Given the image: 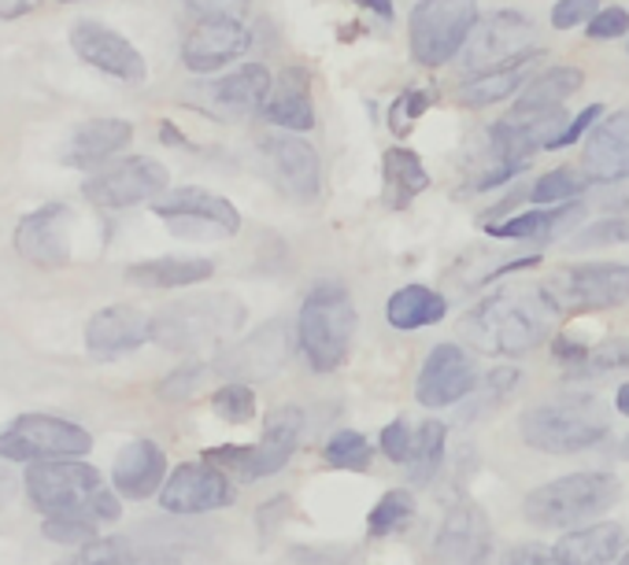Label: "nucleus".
Returning a JSON list of instances; mask_svg holds the SVG:
<instances>
[{
    "instance_id": "nucleus-25",
    "label": "nucleus",
    "mask_w": 629,
    "mask_h": 565,
    "mask_svg": "<svg viewBox=\"0 0 629 565\" xmlns=\"http://www.w3.org/2000/svg\"><path fill=\"white\" fill-rule=\"evenodd\" d=\"M149 340H152V318L130 304L101 307L85 321V348L97 359H119V355L145 348Z\"/></svg>"
},
{
    "instance_id": "nucleus-50",
    "label": "nucleus",
    "mask_w": 629,
    "mask_h": 565,
    "mask_svg": "<svg viewBox=\"0 0 629 565\" xmlns=\"http://www.w3.org/2000/svg\"><path fill=\"white\" fill-rule=\"evenodd\" d=\"M600 8H603L600 0H556L548 22H551V30H578V27H589V19Z\"/></svg>"
},
{
    "instance_id": "nucleus-63",
    "label": "nucleus",
    "mask_w": 629,
    "mask_h": 565,
    "mask_svg": "<svg viewBox=\"0 0 629 565\" xmlns=\"http://www.w3.org/2000/svg\"><path fill=\"white\" fill-rule=\"evenodd\" d=\"M626 52H629V41H626Z\"/></svg>"
},
{
    "instance_id": "nucleus-23",
    "label": "nucleus",
    "mask_w": 629,
    "mask_h": 565,
    "mask_svg": "<svg viewBox=\"0 0 629 565\" xmlns=\"http://www.w3.org/2000/svg\"><path fill=\"white\" fill-rule=\"evenodd\" d=\"M540 63H545V49H529L523 55H515V60L489 66V71H474L456 85V100L470 111L507 104V100L523 93V85L540 71Z\"/></svg>"
},
{
    "instance_id": "nucleus-48",
    "label": "nucleus",
    "mask_w": 629,
    "mask_h": 565,
    "mask_svg": "<svg viewBox=\"0 0 629 565\" xmlns=\"http://www.w3.org/2000/svg\"><path fill=\"white\" fill-rule=\"evenodd\" d=\"M378 448L393 465H407V459H412V448H415V425L407 418H393L389 425L382 429Z\"/></svg>"
},
{
    "instance_id": "nucleus-31",
    "label": "nucleus",
    "mask_w": 629,
    "mask_h": 565,
    "mask_svg": "<svg viewBox=\"0 0 629 565\" xmlns=\"http://www.w3.org/2000/svg\"><path fill=\"white\" fill-rule=\"evenodd\" d=\"M168 481V454L156 440H134L119 451L112 465V487L123 499H152Z\"/></svg>"
},
{
    "instance_id": "nucleus-52",
    "label": "nucleus",
    "mask_w": 629,
    "mask_h": 565,
    "mask_svg": "<svg viewBox=\"0 0 629 565\" xmlns=\"http://www.w3.org/2000/svg\"><path fill=\"white\" fill-rule=\"evenodd\" d=\"M540 266V251H529V255H511V259H504L500 263H493V266H485V270L474 277V285H496V281H504V277H515V274H526V270H537Z\"/></svg>"
},
{
    "instance_id": "nucleus-56",
    "label": "nucleus",
    "mask_w": 629,
    "mask_h": 565,
    "mask_svg": "<svg viewBox=\"0 0 629 565\" xmlns=\"http://www.w3.org/2000/svg\"><path fill=\"white\" fill-rule=\"evenodd\" d=\"M352 4L356 8H363V11H371L374 19H382V22H393V0H352Z\"/></svg>"
},
{
    "instance_id": "nucleus-54",
    "label": "nucleus",
    "mask_w": 629,
    "mask_h": 565,
    "mask_svg": "<svg viewBox=\"0 0 629 565\" xmlns=\"http://www.w3.org/2000/svg\"><path fill=\"white\" fill-rule=\"evenodd\" d=\"M504 565H562V562L556 547H545V543H515L504 554Z\"/></svg>"
},
{
    "instance_id": "nucleus-13",
    "label": "nucleus",
    "mask_w": 629,
    "mask_h": 565,
    "mask_svg": "<svg viewBox=\"0 0 629 565\" xmlns=\"http://www.w3.org/2000/svg\"><path fill=\"white\" fill-rule=\"evenodd\" d=\"M478 381H481V373H478V366H474V355L467 343L445 340V343H434L423 359V366H418L415 399L426 410L463 407L474 396Z\"/></svg>"
},
{
    "instance_id": "nucleus-7",
    "label": "nucleus",
    "mask_w": 629,
    "mask_h": 565,
    "mask_svg": "<svg viewBox=\"0 0 629 565\" xmlns=\"http://www.w3.org/2000/svg\"><path fill=\"white\" fill-rule=\"evenodd\" d=\"M304 410L282 403L263 421V436L256 443H219V448L204 451V459L226 470L234 481H263V476H274L290 465L296 448L304 443Z\"/></svg>"
},
{
    "instance_id": "nucleus-11",
    "label": "nucleus",
    "mask_w": 629,
    "mask_h": 565,
    "mask_svg": "<svg viewBox=\"0 0 629 565\" xmlns=\"http://www.w3.org/2000/svg\"><path fill=\"white\" fill-rule=\"evenodd\" d=\"M256 152L278 193L290 196L293 204H315L323 196V160L304 133L267 130L256 137Z\"/></svg>"
},
{
    "instance_id": "nucleus-47",
    "label": "nucleus",
    "mask_w": 629,
    "mask_h": 565,
    "mask_svg": "<svg viewBox=\"0 0 629 565\" xmlns=\"http://www.w3.org/2000/svg\"><path fill=\"white\" fill-rule=\"evenodd\" d=\"M97 528L93 521L85 517H45L41 521V536L52 540V543H68V547H82V543L97 540Z\"/></svg>"
},
{
    "instance_id": "nucleus-46",
    "label": "nucleus",
    "mask_w": 629,
    "mask_h": 565,
    "mask_svg": "<svg viewBox=\"0 0 629 565\" xmlns=\"http://www.w3.org/2000/svg\"><path fill=\"white\" fill-rule=\"evenodd\" d=\"M134 558V551H130V543L123 536H108V540H90L82 543L79 554L68 562V565H130Z\"/></svg>"
},
{
    "instance_id": "nucleus-14",
    "label": "nucleus",
    "mask_w": 629,
    "mask_h": 565,
    "mask_svg": "<svg viewBox=\"0 0 629 565\" xmlns=\"http://www.w3.org/2000/svg\"><path fill=\"white\" fill-rule=\"evenodd\" d=\"M152 215L182 237H234L241 229V210L226 196L196 185L168 188L160 199H152Z\"/></svg>"
},
{
    "instance_id": "nucleus-12",
    "label": "nucleus",
    "mask_w": 629,
    "mask_h": 565,
    "mask_svg": "<svg viewBox=\"0 0 629 565\" xmlns=\"http://www.w3.org/2000/svg\"><path fill=\"white\" fill-rule=\"evenodd\" d=\"M171 188V174L160 160L149 155H130V160L108 163L97 174H90L82 182V196L93 207L104 210H123L138 204H152Z\"/></svg>"
},
{
    "instance_id": "nucleus-26",
    "label": "nucleus",
    "mask_w": 629,
    "mask_h": 565,
    "mask_svg": "<svg viewBox=\"0 0 629 565\" xmlns=\"http://www.w3.org/2000/svg\"><path fill=\"white\" fill-rule=\"evenodd\" d=\"M585 85V71L574 63H551L523 85V93L515 96V104L507 107L511 122H537L548 119L556 111H567V100Z\"/></svg>"
},
{
    "instance_id": "nucleus-28",
    "label": "nucleus",
    "mask_w": 629,
    "mask_h": 565,
    "mask_svg": "<svg viewBox=\"0 0 629 565\" xmlns=\"http://www.w3.org/2000/svg\"><path fill=\"white\" fill-rule=\"evenodd\" d=\"M260 119L274 130L290 133H312L315 130V100H312V78L304 66H285L274 74V85L260 107Z\"/></svg>"
},
{
    "instance_id": "nucleus-1",
    "label": "nucleus",
    "mask_w": 629,
    "mask_h": 565,
    "mask_svg": "<svg viewBox=\"0 0 629 565\" xmlns=\"http://www.w3.org/2000/svg\"><path fill=\"white\" fill-rule=\"evenodd\" d=\"M556 318L559 310L551 307L540 285H507L463 310L456 337L485 359H518L537 343L551 340Z\"/></svg>"
},
{
    "instance_id": "nucleus-49",
    "label": "nucleus",
    "mask_w": 629,
    "mask_h": 565,
    "mask_svg": "<svg viewBox=\"0 0 629 565\" xmlns=\"http://www.w3.org/2000/svg\"><path fill=\"white\" fill-rule=\"evenodd\" d=\"M626 33H629V11L622 4L600 8L589 19V27H585V38L589 41H618V38H626Z\"/></svg>"
},
{
    "instance_id": "nucleus-9",
    "label": "nucleus",
    "mask_w": 629,
    "mask_h": 565,
    "mask_svg": "<svg viewBox=\"0 0 629 565\" xmlns=\"http://www.w3.org/2000/svg\"><path fill=\"white\" fill-rule=\"evenodd\" d=\"M559 315H600L629 304V263L589 259L567 263L540 281Z\"/></svg>"
},
{
    "instance_id": "nucleus-44",
    "label": "nucleus",
    "mask_w": 629,
    "mask_h": 565,
    "mask_svg": "<svg viewBox=\"0 0 629 565\" xmlns=\"http://www.w3.org/2000/svg\"><path fill=\"white\" fill-rule=\"evenodd\" d=\"M548 355H551V362H556L567 377H581L585 366H589L592 343H585L581 337H574V332H551Z\"/></svg>"
},
{
    "instance_id": "nucleus-4",
    "label": "nucleus",
    "mask_w": 629,
    "mask_h": 565,
    "mask_svg": "<svg viewBox=\"0 0 629 565\" xmlns=\"http://www.w3.org/2000/svg\"><path fill=\"white\" fill-rule=\"evenodd\" d=\"M23 487L45 517H85L93 525H112L123 514L119 492H108L104 476L82 459L34 462L23 476Z\"/></svg>"
},
{
    "instance_id": "nucleus-39",
    "label": "nucleus",
    "mask_w": 629,
    "mask_h": 565,
    "mask_svg": "<svg viewBox=\"0 0 629 565\" xmlns=\"http://www.w3.org/2000/svg\"><path fill=\"white\" fill-rule=\"evenodd\" d=\"M629 240V199L618 204L615 210H607L603 218L589 222L570 237V251H589V248H611V244Z\"/></svg>"
},
{
    "instance_id": "nucleus-24",
    "label": "nucleus",
    "mask_w": 629,
    "mask_h": 565,
    "mask_svg": "<svg viewBox=\"0 0 629 565\" xmlns=\"http://www.w3.org/2000/svg\"><path fill=\"white\" fill-rule=\"evenodd\" d=\"M589 215L585 199H570V204L556 207H537L529 204L515 215H507L500 222H489L485 233L493 240H515V244H551L556 237H567L574 226H581V218Z\"/></svg>"
},
{
    "instance_id": "nucleus-17",
    "label": "nucleus",
    "mask_w": 629,
    "mask_h": 565,
    "mask_svg": "<svg viewBox=\"0 0 629 565\" xmlns=\"http://www.w3.org/2000/svg\"><path fill=\"white\" fill-rule=\"evenodd\" d=\"M529 49H537V22L518 8H500L493 16H481L478 30L470 33L459 60L467 66V74H474L515 60V55H523Z\"/></svg>"
},
{
    "instance_id": "nucleus-27",
    "label": "nucleus",
    "mask_w": 629,
    "mask_h": 565,
    "mask_svg": "<svg viewBox=\"0 0 629 565\" xmlns=\"http://www.w3.org/2000/svg\"><path fill=\"white\" fill-rule=\"evenodd\" d=\"M271 85H274V71L267 63H237L234 71L215 74L212 82H207L204 96L215 115L248 119V115H260Z\"/></svg>"
},
{
    "instance_id": "nucleus-36",
    "label": "nucleus",
    "mask_w": 629,
    "mask_h": 565,
    "mask_svg": "<svg viewBox=\"0 0 629 565\" xmlns=\"http://www.w3.org/2000/svg\"><path fill=\"white\" fill-rule=\"evenodd\" d=\"M592 188V182L585 177L581 166H551V171L537 174L529 182V204L537 207H556V204H570V199H581Z\"/></svg>"
},
{
    "instance_id": "nucleus-10",
    "label": "nucleus",
    "mask_w": 629,
    "mask_h": 565,
    "mask_svg": "<svg viewBox=\"0 0 629 565\" xmlns=\"http://www.w3.org/2000/svg\"><path fill=\"white\" fill-rule=\"evenodd\" d=\"M93 451V436L79 421L57 414H19L0 429V459L4 462H49V459H82Z\"/></svg>"
},
{
    "instance_id": "nucleus-59",
    "label": "nucleus",
    "mask_w": 629,
    "mask_h": 565,
    "mask_svg": "<svg viewBox=\"0 0 629 565\" xmlns=\"http://www.w3.org/2000/svg\"><path fill=\"white\" fill-rule=\"evenodd\" d=\"M130 565H174L171 558H163V554H134Z\"/></svg>"
},
{
    "instance_id": "nucleus-3",
    "label": "nucleus",
    "mask_w": 629,
    "mask_h": 565,
    "mask_svg": "<svg viewBox=\"0 0 629 565\" xmlns=\"http://www.w3.org/2000/svg\"><path fill=\"white\" fill-rule=\"evenodd\" d=\"M523 443L540 454H581L611 436V410L592 392H559L523 410L518 418Z\"/></svg>"
},
{
    "instance_id": "nucleus-29",
    "label": "nucleus",
    "mask_w": 629,
    "mask_h": 565,
    "mask_svg": "<svg viewBox=\"0 0 629 565\" xmlns=\"http://www.w3.org/2000/svg\"><path fill=\"white\" fill-rule=\"evenodd\" d=\"M130 141H134V126H130L126 119H90L71 130L60 160H63V166L90 171V166H104L112 155L126 152Z\"/></svg>"
},
{
    "instance_id": "nucleus-41",
    "label": "nucleus",
    "mask_w": 629,
    "mask_h": 565,
    "mask_svg": "<svg viewBox=\"0 0 629 565\" xmlns=\"http://www.w3.org/2000/svg\"><path fill=\"white\" fill-rule=\"evenodd\" d=\"M434 89H426V85H412V89H404V93H396L389 100V107H385V126H389V133H396V137H407L415 126H418V119L426 115L429 107H434Z\"/></svg>"
},
{
    "instance_id": "nucleus-42",
    "label": "nucleus",
    "mask_w": 629,
    "mask_h": 565,
    "mask_svg": "<svg viewBox=\"0 0 629 565\" xmlns=\"http://www.w3.org/2000/svg\"><path fill=\"white\" fill-rule=\"evenodd\" d=\"M212 410L226 425H248L256 418V392L248 381H226L212 392Z\"/></svg>"
},
{
    "instance_id": "nucleus-60",
    "label": "nucleus",
    "mask_w": 629,
    "mask_h": 565,
    "mask_svg": "<svg viewBox=\"0 0 629 565\" xmlns=\"http://www.w3.org/2000/svg\"><path fill=\"white\" fill-rule=\"evenodd\" d=\"M622 459L629 462V432H626V440H622Z\"/></svg>"
},
{
    "instance_id": "nucleus-55",
    "label": "nucleus",
    "mask_w": 629,
    "mask_h": 565,
    "mask_svg": "<svg viewBox=\"0 0 629 565\" xmlns=\"http://www.w3.org/2000/svg\"><path fill=\"white\" fill-rule=\"evenodd\" d=\"M16 492H19V476H16L12 470H8L4 462H0V510H4L8 503H12Z\"/></svg>"
},
{
    "instance_id": "nucleus-21",
    "label": "nucleus",
    "mask_w": 629,
    "mask_h": 565,
    "mask_svg": "<svg viewBox=\"0 0 629 565\" xmlns=\"http://www.w3.org/2000/svg\"><path fill=\"white\" fill-rule=\"evenodd\" d=\"M493 554V525L478 503H456L434 532L437 565H485Z\"/></svg>"
},
{
    "instance_id": "nucleus-34",
    "label": "nucleus",
    "mask_w": 629,
    "mask_h": 565,
    "mask_svg": "<svg viewBox=\"0 0 629 565\" xmlns=\"http://www.w3.org/2000/svg\"><path fill=\"white\" fill-rule=\"evenodd\" d=\"M382 315L396 332H418L448 318V296L429 285H400L385 299Z\"/></svg>"
},
{
    "instance_id": "nucleus-5",
    "label": "nucleus",
    "mask_w": 629,
    "mask_h": 565,
    "mask_svg": "<svg viewBox=\"0 0 629 565\" xmlns=\"http://www.w3.org/2000/svg\"><path fill=\"white\" fill-rule=\"evenodd\" d=\"M245 326V304L226 292L215 296H193L163 307L152 318V340L179 355H201V351H223L241 337Z\"/></svg>"
},
{
    "instance_id": "nucleus-57",
    "label": "nucleus",
    "mask_w": 629,
    "mask_h": 565,
    "mask_svg": "<svg viewBox=\"0 0 629 565\" xmlns=\"http://www.w3.org/2000/svg\"><path fill=\"white\" fill-rule=\"evenodd\" d=\"M160 141L163 144H174V148H185V144H190L179 133V126H174V122H160Z\"/></svg>"
},
{
    "instance_id": "nucleus-16",
    "label": "nucleus",
    "mask_w": 629,
    "mask_h": 565,
    "mask_svg": "<svg viewBox=\"0 0 629 565\" xmlns=\"http://www.w3.org/2000/svg\"><path fill=\"white\" fill-rule=\"evenodd\" d=\"M296 348V340L290 337V326L282 318L263 321L256 332L237 337L230 348L219 351V359L212 370L223 373L226 381H267L290 362V351Z\"/></svg>"
},
{
    "instance_id": "nucleus-20",
    "label": "nucleus",
    "mask_w": 629,
    "mask_h": 565,
    "mask_svg": "<svg viewBox=\"0 0 629 565\" xmlns=\"http://www.w3.org/2000/svg\"><path fill=\"white\" fill-rule=\"evenodd\" d=\"M71 222L74 210L60 199L41 204L38 210H30L27 218H19L16 226V251L27 263L41 266V270H60L71 259Z\"/></svg>"
},
{
    "instance_id": "nucleus-40",
    "label": "nucleus",
    "mask_w": 629,
    "mask_h": 565,
    "mask_svg": "<svg viewBox=\"0 0 629 565\" xmlns=\"http://www.w3.org/2000/svg\"><path fill=\"white\" fill-rule=\"evenodd\" d=\"M518 381H523V370L518 366H496V370L481 373L478 388H474V396L463 403V410H467V418H481L489 414L493 407H500L507 396L515 392Z\"/></svg>"
},
{
    "instance_id": "nucleus-61",
    "label": "nucleus",
    "mask_w": 629,
    "mask_h": 565,
    "mask_svg": "<svg viewBox=\"0 0 629 565\" xmlns=\"http://www.w3.org/2000/svg\"><path fill=\"white\" fill-rule=\"evenodd\" d=\"M618 565H629V551L622 554V558H618Z\"/></svg>"
},
{
    "instance_id": "nucleus-30",
    "label": "nucleus",
    "mask_w": 629,
    "mask_h": 565,
    "mask_svg": "<svg viewBox=\"0 0 629 565\" xmlns=\"http://www.w3.org/2000/svg\"><path fill=\"white\" fill-rule=\"evenodd\" d=\"M629 528L622 521H589L567 528L559 543H551L562 565H615L626 554Z\"/></svg>"
},
{
    "instance_id": "nucleus-15",
    "label": "nucleus",
    "mask_w": 629,
    "mask_h": 565,
    "mask_svg": "<svg viewBox=\"0 0 629 565\" xmlns=\"http://www.w3.org/2000/svg\"><path fill=\"white\" fill-rule=\"evenodd\" d=\"M237 484L226 470H219L215 462H182L179 470L168 473V481L160 487V506L163 514H215V510L234 506Z\"/></svg>"
},
{
    "instance_id": "nucleus-58",
    "label": "nucleus",
    "mask_w": 629,
    "mask_h": 565,
    "mask_svg": "<svg viewBox=\"0 0 629 565\" xmlns=\"http://www.w3.org/2000/svg\"><path fill=\"white\" fill-rule=\"evenodd\" d=\"M615 410L622 418H629V381H622V384L615 388Z\"/></svg>"
},
{
    "instance_id": "nucleus-6",
    "label": "nucleus",
    "mask_w": 629,
    "mask_h": 565,
    "mask_svg": "<svg viewBox=\"0 0 629 565\" xmlns=\"http://www.w3.org/2000/svg\"><path fill=\"white\" fill-rule=\"evenodd\" d=\"M618 499H622V484L607 470H578L556 481L534 487L523 499V517L526 525L548 528V532H567L589 521H600Z\"/></svg>"
},
{
    "instance_id": "nucleus-33",
    "label": "nucleus",
    "mask_w": 629,
    "mask_h": 565,
    "mask_svg": "<svg viewBox=\"0 0 629 565\" xmlns=\"http://www.w3.org/2000/svg\"><path fill=\"white\" fill-rule=\"evenodd\" d=\"M215 277V263L204 255H156V259L126 266V281L152 292H171V288H193Z\"/></svg>"
},
{
    "instance_id": "nucleus-43",
    "label": "nucleus",
    "mask_w": 629,
    "mask_h": 565,
    "mask_svg": "<svg viewBox=\"0 0 629 565\" xmlns=\"http://www.w3.org/2000/svg\"><path fill=\"white\" fill-rule=\"evenodd\" d=\"M212 373V366L207 362H185V366H174V370L160 381V399L163 403H182V399L196 396V388L204 384V377Z\"/></svg>"
},
{
    "instance_id": "nucleus-38",
    "label": "nucleus",
    "mask_w": 629,
    "mask_h": 565,
    "mask_svg": "<svg viewBox=\"0 0 629 565\" xmlns=\"http://www.w3.org/2000/svg\"><path fill=\"white\" fill-rule=\"evenodd\" d=\"M323 462L329 470L367 473L374 462V443L363 436L359 429H337L334 436L323 443Z\"/></svg>"
},
{
    "instance_id": "nucleus-18",
    "label": "nucleus",
    "mask_w": 629,
    "mask_h": 565,
    "mask_svg": "<svg viewBox=\"0 0 629 565\" xmlns=\"http://www.w3.org/2000/svg\"><path fill=\"white\" fill-rule=\"evenodd\" d=\"M252 49L245 19H196L182 41V66L196 78H212L230 63H241Z\"/></svg>"
},
{
    "instance_id": "nucleus-35",
    "label": "nucleus",
    "mask_w": 629,
    "mask_h": 565,
    "mask_svg": "<svg viewBox=\"0 0 629 565\" xmlns=\"http://www.w3.org/2000/svg\"><path fill=\"white\" fill-rule=\"evenodd\" d=\"M445 459H448V425L437 418L418 421L412 459H407V465H404L407 481H412L415 487L434 484V476L445 470Z\"/></svg>"
},
{
    "instance_id": "nucleus-19",
    "label": "nucleus",
    "mask_w": 629,
    "mask_h": 565,
    "mask_svg": "<svg viewBox=\"0 0 629 565\" xmlns=\"http://www.w3.org/2000/svg\"><path fill=\"white\" fill-rule=\"evenodd\" d=\"M71 49L79 52L82 63H90L93 71H101L115 82L138 85L149 78V63L134 44H130L123 33L104 27V22L93 19H79L71 27Z\"/></svg>"
},
{
    "instance_id": "nucleus-8",
    "label": "nucleus",
    "mask_w": 629,
    "mask_h": 565,
    "mask_svg": "<svg viewBox=\"0 0 629 565\" xmlns=\"http://www.w3.org/2000/svg\"><path fill=\"white\" fill-rule=\"evenodd\" d=\"M478 0H418L412 16H407L412 60L423 71H440L452 60H459L470 33L478 30Z\"/></svg>"
},
{
    "instance_id": "nucleus-2",
    "label": "nucleus",
    "mask_w": 629,
    "mask_h": 565,
    "mask_svg": "<svg viewBox=\"0 0 629 565\" xmlns=\"http://www.w3.org/2000/svg\"><path fill=\"white\" fill-rule=\"evenodd\" d=\"M359 315L352 304V292L337 277H323L304 292L301 307L293 318V340L296 355L312 373H334L345 366L356 337Z\"/></svg>"
},
{
    "instance_id": "nucleus-53",
    "label": "nucleus",
    "mask_w": 629,
    "mask_h": 565,
    "mask_svg": "<svg viewBox=\"0 0 629 565\" xmlns=\"http://www.w3.org/2000/svg\"><path fill=\"white\" fill-rule=\"evenodd\" d=\"M252 0H185L196 19H245Z\"/></svg>"
},
{
    "instance_id": "nucleus-32",
    "label": "nucleus",
    "mask_w": 629,
    "mask_h": 565,
    "mask_svg": "<svg viewBox=\"0 0 629 565\" xmlns=\"http://www.w3.org/2000/svg\"><path fill=\"white\" fill-rule=\"evenodd\" d=\"M434 185L423 155L407 144H393L382 155V204L389 210H407L426 188Z\"/></svg>"
},
{
    "instance_id": "nucleus-62",
    "label": "nucleus",
    "mask_w": 629,
    "mask_h": 565,
    "mask_svg": "<svg viewBox=\"0 0 629 565\" xmlns=\"http://www.w3.org/2000/svg\"><path fill=\"white\" fill-rule=\"evenodd\" d=\"M60 4H85V0H60Z\"/></svg>"
},
{
    "instance_id": "nucleus-51",
    "label": "nucleus",
    "mask_w": 629,
    "mask_h": 565,
    "mask_svg": "<svg viewBox=\"0 0 629 565\" xmlns=\"http://www.w3.org/2000/svg\"><path fill=\"white\" fill-rule=\"evenodd\" d=\"M603 115H607V107L600 104V100H596V104H589V107H581L578 115H574V119L567 122V126L559 130V137L551 141V148H548V152H562V148H570V144L585 141V137H589V130H592Z\"/></svg>"
},
{
    "instance_id": "nucleus-37",
    "label": "nucleus",
    "mask_w": 629,
    "mask_h": 565,
    "mask_svg": "<svg viewBox=\"0 0 629 565\" xmlns=\"http://www.w3.org/2000/svg\"><path fill=\"white\" fill-rule=\"evenodd\" d=\"M412 521H415V495L407 487H389L367 514V536L371 540L400 536Z\"/></svg>"
},
{
    "instance_id": "nucleus-22",
    "label": "nucleus",
    "mask_w": 629,
    "mask_h": 565,
    "mask_svg": "<svg viewBox=\"0 0 629 565\" xmlns=\"http://www.w3.org/2000/svg\"><path fill=\"white\" fill-rule=\"evenodd\" d=\"M592 185H622L629 182V107L607 111L581 141V160Z\"/></svg>"
},
{
    "instance_id": "nucleus-45",
    "label": "nucleus",
    "mask_w": 629,
    "mask_h": 565,
    "mask_svg": "<svg viewBox=\"0 0 629 565\" xmlns=\"http://www.w3.org/2000/svg\"><path fill=\"white\" fill-rule=\"evenodd\" d=\"M611 373H629V337H607L596 343L581 377H611Z\"/></svg>"
}]
</instances>
